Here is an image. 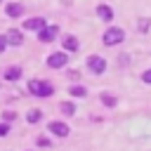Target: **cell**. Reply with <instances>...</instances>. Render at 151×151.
I'll return each mask as SVG.
<instances>
[{"mask_svg":"<svg viewBox=\"0 0 151 151\" xmlns=\"http://www.w3.org/2000/svg\"><path fill=\"white\" fill-rule=\"evenodd\" d=\"M5 12H7V17H12V19H14V17H19V14L24 12V7H21L19 2H9V5L5 7Z\"/></svg>","mask_w":151,"mask_h":151,"instance_id":"obj_10","label":"cell"},{"mask_svg":"<svg viewBox=\"0 0 151 151\" xmlns=\"http://www.w3.org/2000/svg\"><path fill=\"white\" fill-rule=\"evenodd\" d=\"M7 45H14V47H19L21 42H24V35H21V31H17V28H12V31H7Z\"/></svg>","mask_w":151,"mask_h":151,"instance_id":"obj_8","label":"cell"},{"mask_svg":"<svg viewBox=\"0 0 151 151\" xmlns=\"http://www.w3.org/2000/svg\"><path fill=\"white\" fill-rule=\"evenodd\" d=\"M38 144H40V146H50V139H47V137H40Z\"/></svg>","mask_w":151,"mask_h":151,"instance_id":"obj_22","label":"cell"},{"mask_svg":"<svg viewBox=\"0 0 151 151\" xmlns=\"http://www.w3.org/2000/svg\"><path fill=\"white\" fill-rule=\"evenodd\" d=\"M149 24H151V21H149V19H144V21H139V31H149V28H146V26H149Z\"/></svg>","mask_w":151,"mask_h":151,"instance_id":"obj_20","label":"cell"},{"mask_svg":"<svg viewBox=\"0 0 151 151\" xmlns=\"http://www.w3.org/2000/svg\"><path fill=\"white\" fill-rule=\"evenodd\" d=\"M99 99H101V104H104V106H109V109L118 104V99H116L111 92H101V97H99Z\"/></svg>","mask_w":151,"mask_h":151,"instance_id":"obj_13","label":"cell"},{"mask_svg":"<svg viewBox=\"0 0 151 151\" xmlns=\"http://www.w3.org/2000/svg\"><path fill=\"white\" fill-rule=\"evenodd\" d=\"M61 113H64V116H73V113H76V106H73L71 101H64V104H61Z\"/></svg>","mask_w":151,"mask_h":151,"instance_id":"obj_16","label":"cell"},{"mask_svg":"<svg viewBox=\"0 0 151 151\" xmlns=\"http://www.w3.org/2000/svg\"><path fill=\"white\" fill-rule=\"evenodd\" d=\"M142 83H146V85H151V68L142 73Z\"/></svg>","mask_w":151,"mask_h":151,"instance_id":"obj_17","label":"cell"},{"mask_svg":"<svg viewBox=\"0 0 151 151\" xmlns=\"http://www.w3.org/2000/svg\"><path fill=\"white\" fill-rule=\"evenodd\" d=\"M19 78H21V68L19 66H9L5 71V80H19Z\"/></svg>","mask_w":151,"mask_h":151,"instance_id":"obj_12","label":"cell"},{"mask_svg":"<svg viewBox=\"0 0 151 151\" xmlns=\"http://www.w3.org/2000/svg\"><path fill=\"white\" fill-rule=\"evenodd\" d=\"M42 26H45V19L42 17H31V19L24 21V28L26 31H40Z\"/></svg>","mask_w":151,"mask_h":151,"instance_id":"obj_7","label":"cell"},{"mask_svg":"<svg viewBox=\"0 0 151 151\" xmlns=\"http://www.w3.org/2000/svg\"><path fill=\"white\" fill-rule=\"evenodd\" d=\"M87 68L92 71V73H104L106 71V61H104V57H99V54H92L90 59H87Z\"/></svg>","mask_w":151,"mask_h":151,"instance_id":"obj_3","label":"cell"},{"mask_svg":"<svg viewBox=\"0 0 151 151\" xmlns=\"http://www.w3.org/2000/svg\"><path fill=\"white\" fill-rule=\"evenodd\" d=\"M7 132H9V125L7 123H0V137H5Z\"/></svg>","mask_w":151,"mask_h":151,"instance_id":"obj_18","label":"cell"},{"mask_svg":"<svg viewBox=\"0 0 151 151\" xmlns=\"http://www.w3.org/2000/svg\"><path fill=\"white\" fill-rule=\"evenodd\" d=\"M68 92H71L73 97H85V94H87V90H85L83 85H71V90H68Z\"/></svg>","mask_w":151,"mask_h":151,"instance_id":"obj_15","label":"cell"},{"mask_svg":"<svg viewBox=\"0 0 151 151\" xmlns=\"http://www.w3.org/2000/svg\"><path fill=\"white\" fill-rule=\"evenodd\" d=\"M28 92L35 94V97H50L54 92V87L47 83V80H31L28 83Z\"/></svg>","mask_w":151,"mask_h":151,"instance_id":"obj_1","label":"cell"},{"mask_svg":"<svg viewBox=\"0 0 151 151\" xmlns=\"http://www.w3.org/2000/svg\"><path fill=\"white\" fill-rule=\"evenodd\" d=\"M47 130L52 132V134H57V137H66L71 130H68V125L66 123H61V120H52L50 125H47Z\"/></svg>","mask_w":151,"mask_h":151,"instance_id":"obj_5","label":"cell"},{"mask_svg":"<svg viewBox=\"0 0 151 151\" xmlns=\"http://www.w3.org/2000/svg\"><path fill=\"white\" fill-rule=\"evenodd\" d=\"M97 14H99V19H104V21H111V19H113V12H111L109 5H99V7H97Z\"/></svg>","mask_w":151,"mask_h":151,"instance_id":"obj_11","label":"cell"},{"mask_svg":"<svg viewBox=\"0 0 151 151\" xmlns=\"http://www.w3.org/2000/svg\"><path fill=\"white\" fill-rule=\"evenodd\" d=\"M14 118H17V116H14V111H7V113H5V120H7V123H9V120H14Z\"/></svg>","mask_w":151,"mask_h":151,"instance_id":"obj_21","label":"cell"},{"mask_svg":"<svg viewBox=\"0 0 151 151\" xmlns=\"http://www.w3.org/2000/svg\"><path fill=\"white\" fill-rule=\"evenodd\" d=\"M57 31H59L57 26H42V28L38 31V38H40L42 42H52V40L57 38Z\"/></svg>","mask_w":151,"mask_h":151,"instance_id":"obj_6","label":"cell"},{"mask_svg":"<svg viewBox=\"0 0 151 151\" xmlns=\"http://www.w3.org/2000/svg\"><path fill=\"white\" fill-rule=\"evenodd\" d=\"M64 47H66V52H78L80 42H78L76 35H66V38H64Z\"/></svg>","mask_w":151,"mask_h":151,"instance_id":"obj_9","label":"cell"},{"mask_svg":"<svg viewBox=\"0 0 151 151\" xmlns=\"http://www.w3.org/2000/svg\"><path fill=\"white\" fill-rule=\"evenodd\" d=\"M5 50H7V38H5V35H0V54H2Z\"/></svg>","mask_w":151,"mask_h":151,"instance_id":"obj_19","label":"cell"},{"mask_svg":"<svg viewBox=\"0 0 151 151\" xmlns=\"http://www.w3.org/2000/svg\"><path fill=\"white\" fill-rule=\"evenodd\" d=\"M40 118H42V111H38V109H31V111L26 113V120H28V123H38Z\"/></svg>","mask_w":151,"mask_h":151,"instance_id":"obj_14","label":"cell"},{"mask_svg":"<svg viewBox=\"0 0 151 151\" xmlns=\"http://www.w3.org/2000/svg\"><path fill=\"white\" fill-rule=\"evenodd\" d=\"M123 38H125V33H123V28H116V26H111V28H106V31H104V35H101V40H104V45H109V47H113V45H118V42H123Z\"/></svg>","mask_w":151,"mask_h":151,"instance_id":"obj_2","label":"cell"},{"mask_svg":"<svg viewBox=\"0 0 151 151\" xmlns=\"http://www.w3.org/2000/svg\"><path fill=\"white\" fill-rule=\"evenodd\" d=\"M66 61H68L66 52H54V54L47 57V66L50 68H61V66H66Z\"/></svg>","mask_w":151,"mask_h":151,"instance_id":"obj_4","label":"cell"}]
</instances>
